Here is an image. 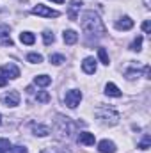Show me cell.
Wrapping results in <instances>:
<instances>
[{
	"label": "cell",
	"instance_id": "f546056e",
	"mask_svg": "<svg viewBox=\"0 0 151 153\" xmlns=\"http://www.w3.org/2000/svg\"><path fill=\"white\" fill-rule=\"evenodd\" d=\"M0 123H2V114H0Z\"/></svg>",
	"mask_w": 151,
	"mask_h": 153
},
{
	"label": "cell",
	"instance_id": "ffe728a7",
	"mask_svg": "<svg viewBox=\"0 0 151 153\" xmlns=\"http://www.w3.org/2000/svg\"><path fill=\"white\" fill-rule=\"evenodd\" d=\"M36 100L41 102V103H48V102H50V94H48L46 91H39L38 94H36Z\"/></svg>",
	"mask_w": 151,
	"mask_h": 153
},
{
	"label": "cell",
	"instance_id": "83f0119b",
	"mask_svg": "<svg viewBox=\"0 0 151 153\" xmlns=\"http://www.w3.org/2000/svg\"><path fill=\"white\" fill-rule=\"evenodd\" d=\"M5 84H7V78H5V76H4L2 73H0V87H4Z\"/></svg>",
	"mask_w": 151,
	"mask_h": 153
},
{
	"label": "cell",
	"instance_id": "9c48e42d",
	"mask_svg": "<svg viewBox=\"0 0 151 153\" xmlns=\"http://www.w3.org/2000/svg\"><path fill=\"white\" fill-rule=\"evenodd\" d=\"M132 27H133V20L130 16H123L121 20L115 22V29L117 30H130Z\"/></svg>",
	"mask_w": 151,
	"mask_h": 153
},
{
	"label": "cell",
	"instance_id": "d4e9b609",
	"mask_svg": "<svg viewBox=\"0 0 151 153\" xmlns=\"http://www.w3.org/2000/svg\"><path fill=\"white\" fill-rule=\"evenodd\" d=\"M150 143H151V137L150 135H144V139H142V143L139 144V148H141V150H148V148H150Z\"/></svg>",
	"mask_w": 151,
	"mask_h": 153
},
{
	"label": "cell",
	"instance_id": "2e32d148",
	"mask_svg": "<svg viewBox=\"0 0 151 153\" xmlns=\"http://www.w3.org/2000/svg\"><path fill=\"white\" fill-rule=\"evenodd\" d=\"M20 41H21L23 45H34L36 36H34L32 32H21V34H20Z\"/></svg>",
	"mask_w": 151,
	"mask_h": 153
},
{
	"label": "cell",
	"instance_id": "8992f818",
	"mask_svg": "<svg viewBox=\"0 0 151 153\" xmlns=\"http://www.w3.org/2000/svg\"><path fill=\"white\" fill-rule=\"evenodd\" d=\"M4 103L7 107H16L20 105V93L18 91H9L5 96H4Z\"/></svg>",
	"mask_w": 151,
	"mask_h": 153
},
{
	"label": "cell",
	"instance_id": "6da1fadb",
	"mask_svg": "<svg viewBox=\"0 0 151 153\" xmlns=\"http://www.w3.org/2000/svg\"><path fill=\"white\" fill-rule=\"evenodd\" d=\"M80 25H82V30L89 36H96V38H101L107 29L101 22V18L94 13V11H85L80 14Z\"/></svg>",
	"mask_w": 151,
	"mask_h": 153
},
{
	"label": "cell",
	"instance_id": "44dd1931",
	"mask_svg": "<svg viewBox=\"0 0 151 153\" xmlns=\"http://www.w3.org/2000/svg\"><path fill=\"white\" fill-rule=\"evenodd\" d=\"M43 41H44V45H52V43L55 41L53 32H50V30H44V32H43Z\"/></svg>",
	"mask_w": 151,
	"mask_h": 153
},
{
	"label": "cell",
	"instance_id": "484cf974",
	"mask_svg": "<svg viewBox=\"0 0 151 153\" xmlns=\"http://www.w3.org/2000/svg\"><path fill=\"white\" fill-rule=\"evenodd\" d=\"M11 153H27L25 146H11Z\"/></svg>",
	"mask_w": 151,
	"mask_h": 153
},
{
	"label": "cell",
	"instance_id": "7c38bea8",
	"mask_svg": "<svg viewBox=\"0 0 151 153\" xmlns=\"http://www.w3.org/2000/svg\"><path fill=\"white\" fill-rule=\"evenodd\" d=\"M62 39H64L66 45H75L76 41H78V34H76L75 30H64Z\"/></svg>",
	"mask_w": 151,
	"mask_h": 153
},
{
	"label": "cell",
	"instance_id": "30bf717a",
	"mask_svg": "<svg viewBox=\"0 0 151 153\" xmlns=\"http://www.w3.org/2000/svg\"><path fill=\"white\" fill-rule=\"evenodd\" d=\"M94 134H89V132H82L80 135H78V143L80 144H84V146H93L94 144Z\"/></svg>",
	"mask_w": 151,
	"mask_h": 153
},
{
	"label": "cell",
	"instance_id": "f1b7e54d",
	"mask_svg": "<svg viewBox=\"0 0 151 153\" xmlns=\"http://www.w3.org/2000/svg\"><path fill=\"white\" fill-rule=\"evenodd\" d=\"M52 2H55V4H62L64 0H52Z\"/></svg>",
	"mask_w": 151,
	"mask_h": 153
},
{
	"label": "cell",
	"instance_id": "d6986e66",
	"mask_svg": "<svg viewBox=\"0 0 151 153\" xmlns=\"http://www.w3.org/2000/svg\"><path fill=\"white\" fill-rule=\"evenodd\" d=\"M27 61L32 62V64H39V62H43V55L41 53H29L27 55Z\"/></svg>",
	"mask_w": 151,
	"mask_h": 153
},
{
	"label": "cell",
	"instance_id": "4dcf8cb0",
	"mask_svg": "<svg viewBox=\"0 0 151 153\" xmlns=\"http://www.w3.org/2000/svg\"><path fill=\"white\" fill-rule=\"evenodd\" d=\"M0 153H2V152H0Z\"/></svg>",
	"mask_w": 151,
	"mask_h": 153
},
{
	"label": "cell",
	"instance_id": "277c9868",
	"mask_svg": "<svg viewBox=\"0 0 151 153\" xmlns=\"http://www.w3.org/2000/svg\"><path fill=\"white\" fill-rule=\"evenodd\" d=\"M64 102H66V105H68L70 109H75L76 105L82 102V91H78V89L68 91L66 96H64Z\"/></svg>",
	"mask_w": 151,
	"mask_h": 153
},
{
	"label": "cell",
	"instance_id": "e0dca14e",
	"mask_svg": "<svg viewBox=\"0 0 151 153\" xmlns=\"http://www.w3.org/2000/svg\"><path fill=\"white\" fill-rule=\"evenodd\" d=\"M50 62L55 64V66H59V64L66 62V59H64V55H61V53H52V55H50Z\"/></svg>",
	"mask_w": 151,
	"mask_h": 153
},
{
	"label": "cell",
	"instance_id": "5b68a950",
	"mask_svg": "<svg viewBox=\"0 0 151 153\" xmlns=\"http://www.w3.org/2000/svg\"><path fill=\"white\" fill-rule=\"evenodd\" d=\"M2 75L5 76V78H18L20 76V70H18L16 64L9 62V64H4L2 66Z\"/></svg>",
	"mask_w": 151,
	"mask_h": 153
},
{
	"label": "cell",
	"instance_id": "4316f807",
	"mask_svg": "<svg viewBox=\"0 0 151 153\" xmlns=\"http://www.w3.org/2000/svg\"><path fill=\"white\" fill-rule=\"evenodd\" d=\"M142 30H144V32H150V30H151V23H150V20H146V22L142 23Z\"/></svg>",
	"mask_w": 151,
	"mask_h": 153
},
{
	"label": "cell",
	"instance_id": "7402d4cb",
	"mask_svg": "<svg viewBox=\"0 0 151 153\" xmlns=\"http://www.w3.org/2000/svg\"><path fill=\"white\" fill-rule=\"evenodd\" d=\"M141 48H142V36L135 38V41H133L132 46H130V50H133V52H141Z\"/></svg>",
	"mask_w": 151,
	"mask_h": 153
},
{
	"label": "cell",
	"instance_id": "3957f363",
	"mask_svg": "<svg viewBox=\"0 0 151 153\" xmlns=\"http://www.w3.org/2000/svg\"><path fill=\"white\" fill-rule=\"evenodd\" d=\"M32 14H38V16H43V18H59V16H61L59 11L50 9V7L41 5V4H38L36 7H32Z\"/></svg>",
	"mask_w": 151,
	"mask_h": 153
},
{
	"label": "cell",
	"instance_id": "52a82bcc",
	"mask_svg": "<svg viewBox=\"0 0 151 153\" xmlns=\"http://www.w3.org/2000/svg\"><path fill=\"white\" fill-rule=\"evenodd\" d=\"M115 150H117L115 144L109 139H103V141L98 143V152L100 153H115Z\"/></svg>",
	"mask_w": 151,
	"mask_h": 153
},
{
	"label": "cell",
	"instance_id": "603a6c76",
	"mask_svg": "<svg viewBox=\"0 0 151 153\" xmlns=\"http://www.w3.org/2000/svg\"><path fill=\"white\" fill-rule=\"evenodd\" d=\"M11 150V143H9V139H0V152L5 153Z\"/></svg>",
	"mask_w": 151,
	"mask_h": 153
},
{
	"label": "cell",
	"instance_id": "cb8c5ba5",
	"mask_svg": "<svg viewBox=\"0 0 151 153\" xmlns=\"http://www.w3.org/2000/svg\"><path fill=\"white\" fill-rule=\"evenodd\" d=\"M41 153H70V152H66L62 148H57V146H50V148H44Z\"/></svg>",
	"mask_w": 151,
	"mask_h": 153
},
{
	"label": "cell",
	"instance_id": "8fae6325",
	"mask_svg": "<svg viewBox=\"0 0 151 153\" xmlns=\"http://www.w3.org/2000/svg\"><path fill=\"white\" fill-rule=\"evenodd\" d=\"M80 7H82V2L80 0H71V4H70V11H68V16H70V20H76L78 18V11H80Z\"/></svg>",
	"mask_w": 151,
	"mask_h": 153
},
{
	"label": "cell",
	"instance_id": "ac0fdd59",
	"mask_svg": "<svg viewBox=\"0 0 151 153\" xmlns=\"http://www.w3.org/2000/svg\"><path fill=\"white\" fill-rule=\"evenodd\" d=\"M98 57H100V61H101L103 64H107V66H109L110 59H109V53H107V50H105V48H98Z\"/></svg>",
	"mask_w": 151,
	"mask_h": 153
},
{
	"label": "cell",
	"instance_id": "5bb4252c",
	"mask_svg": "<svg viewBox=\"0 0 151 153\" xmlns=\"http://www.w3.org/2000/svg\"><path fill=\"white\" fill-rule=\"evenodd\" d=\"M34 84L39 85V87H46V85L52 84V78H50L48 75H38L36 78H34Z\"/></svg>",
	"mask_w": 151,
	"mask_h": 153
},
{
	"label": "cell",
	"instance_id": "4fadbf2b",
	"mask_svg": "<svg viewBox=\"0 0 151 153\" xmlns=\"http://www.w3.org/2000/svg\"><path fill=\"white\" fill-rule=\"evenodd\" d=\"M105 94H109V96H114V98H119L121 96V91H119V87L112 84V82H109L107 85H105Z\"/></svg>",
	"mask_w": 151,
	"mask_h": 153
},
{
	"label": "cell",
	"instance_id": "ba28073f",
	"mask_svg": "<svg viewBox=\"0 0 151 153\" xmlns=\"http://www.w3.org/2000/svg\"><path fill=\"white\" fill-rule=\"evenodd\" d=\"M82 70H84L87 75L96 73V61H94V57H85L84 62H82Z\"/></svg>",
	"mask_w": 151,
	"mask_h": 153
},
{
	"label": "cell",
	"instance_id": "7a4b0ae2",
	"mask_svg": "<svg viewBox=\"0 0 151 153\" xmlns=\"http://www.w3.org/2000/svg\"><path fill=\"white\" fill-rule=\"evenodd\" d=\"M96 119L101 123V125H107V126H114L119 123V112H115L114 109L109 107H100L96 111Z\"/></svg>",
	"mask_w": 151,
	"mask_h": 153
},
{
	"label": "cell",
	"instance_id": "9a60e30c",
	"mask_svg": "<svg viewBox=\"0 0 151 153\" xmlns=\"http://www.w3.org/2000/svg\"><path fill=\"white\" fill-rule=\"evenodd\" d=\"M32 132H34L36 135H39V137H44V135L50 134V128L44 126V125H32Z\"/></svg>",
	"mask_w": 151,
	"mask_h": 153
}]
</instances>
